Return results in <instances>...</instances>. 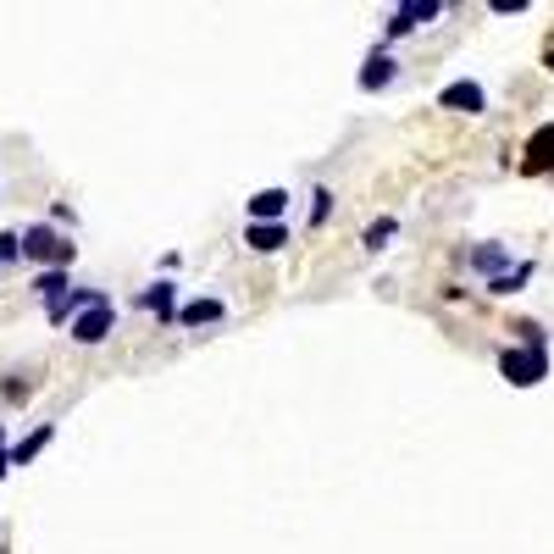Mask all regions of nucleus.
<instances>
[{"label": "nucleus", "mask_w": 554, "mask_h": 554, "mask_svg": "<svg viewBox=\"0 0 554 554\" xmlns=\"http://www.w3.org/2000/svg\"><path fill=\"white\" fill-rule=\"evenodd\" d=\"M23 261H34L39 272H73L78 250L56 222H28L23 228Z\"/></svg>", "instance_id": "f257e3e1"}, {"label": "nucleus", "mask_w": 554, "mask_h": 554, "mask_svg": "<svg viewBox=\"0 0 554 554\" xmlns=\"http://www.w3.org/2000/svg\"><path fill=\"white\" fill-rule=\"evenodd\" d=\"M499 377L510 388H538L549 377V338H521L499 350Z\"/></svg>", "instance_id": "f03ea898"}, {"label": "nucleus", "mask_w": 554, "mask_h": 554, "mask_svg": "<svg viewBox=\"0 0 554 554\" xmlns=\"http://www.w3.org/2000/svg\"><path fill=\"white\" fill-rule=\"evenodd\" d=\"M433 17H444V0H405V6H394V12H388V23H383V50L394 45V39L427 28Z\"/></svg>", "instance_id": "7ed1b4c3"}, {"label": "nucleus", "mask_w": 554, "mask_h": 554, "mask_svg": "<svg viewBox=\"0 0 554 554\" xmlns=\"http://www.w3.org/2000/svg\"><path fill=\"white\" fill-rule=\"evenodd\" d=\"M67 333H73V344H84V350L106 344V338L117 333V305L100 300V305H89V311H78L73 322H67Z\"/></svg>", "instance_id": "20e7f679"}, {"label": "nucleus", "mask_w": 554, "mask_h": 554, "mask_svg": "<svg viewBox=\"0 0 554 554\" xmlns=\"http://www.w3.org/2000/svg\"><path fill=\"white\" fill-rule=\"evenodd\" d=\"M438 106L460 111V117H482V111H488V89H482L477 78H455V84L438 89Z\"/></svg>", "instance_id": "39448f33"}, {"label": "nucleus", "mask_w": 554, "mask_h": 554, "mask_svg": "<svg viewBox=\"0 0 554 554\" xmlns=\"http://www.w3.org/2000/svg\"><path fill=\"white\" fill-rule=\"evenodd\" d=\"M521 172H527V178L554 172V122H538V128L527 133V145H521Z\"/></svg>", "instance_id": "423d86ee"}, {"label": "nucleus", "mask_w": 554, "mask_h": 554, "mask_svg": "<svg viewBox=\"0 0 554 554\" xmlns=\"http://www.w3.org/2000/svg\"><path fill=\"white\" fill-rule=\"evenodd\" d=\"M394 78H399V61H394V50H383V45H377L372 56L361 61V78H355V84H361V95H383V89H394Z\"/></svg>", "instance_id": "0eeeda50"}, {"label": "nucleus", "mask_w": 554, "mask_h": 554, "mask_svg": "<svg viewBox=\"0 0 554 554\" xmlns=\"http://www.w3.org/2000/svg\"><path fill=\"white\" fill-rule=\"evenodd\" d=\"M289 205H294L289 189H255L244 200V222H289Z\"/></svg>", "instance_id": "6e6552de"}, {"label": "nucleus", "mask_w": 554, "mask_h": 554, "mask_svg": "<svg viewBox=\"0 0 554 554\" xmlns=\"http://www.w3.org/2000/svg\"><path fill=\"white\" fill-rule=\"evenodd\" d=\"M139 311H150L156 322H178V283H172V277H156L150 289H139Z\"/></svg>", "instance_id": "1a4fd4ad"}, {"label": "nucleus", "mask_w": 554, "mask_h": 554, "mask_svg": "<svg viewBox=\"0 0 554 554\" xmlns=\"http://www.w3.org/2000/svg\"><path fill=\"white\" fill-rule=\"evenodd\" d=\"M217 322H228V300H217V294H200V300L178 305V327H217Z\"/></svg>", "instance_id": "9d476101"}, {"label": "nucleus", "mask_w": 554, "mask_h": 554, "mask_svg": "<svg viewBox=\"0 0 554 554\" xmlns=\"http://www.w3.org/2000/svg\"><path fill=\"white\" fill-rule=\"evenodd\" d=\"M244 244H250L255 255L289 250V222H244Z\"/></svg>", "instance_id": "9b49d317"}, {"label": "nucleus", "mask_w": 554, "mask_h": 554, "mask_svg": "<svg viewBox=\"0 0 554 554\" xmlns=\"http://www.w3.org/2000/svg\"><path fill=\"white\" fill-rule=\"evenodd\" d=\"M538 277V261H516L510 272H499V277H488V294H499V300H510V294H521Z\"/></svg>", "instance_id": "f8f14e48"}, {"label": "nucleus", "mask_w": 554, "mask_h": 554, "mask_svg": "<svg viewBox=\"0 0 554 554\" xmlns=\"http://www.w3.org/2000/svg\"><path fill=\"white\" fill-rule=\"evenodd\" d=\"M466 266H477L482 277H499V272H510V244H477V250L466 255Z\"/></svg>", "instance_id": "ddd939ff"}, {"label": "nucleus", "mask_w": 554, "mask_h": 554, "mask_svg": "<svg viewBox=\"0 0 554 554\" xmlns=\"http://www.w3.org/2000/svg\"><path fill=\"white\" fill-rule=\"evenodd\" d=\"M50 438H56V422H39V427H34V433H28V438H17V444L6 449V460H12V466H28V460H34L39 449L50 444Z\"/></svg>", "instance_id": "4468645a"}, {"label": "nucleus", "mask_w": 554, "mask_h": 554, "mask_svg": "<svg viewBox=\"0 0 554 554\" xmlns=\"http://www.w3.org/2000/svg\"><path fill=\"white\" fill-rule=\"evenodd\" d=\"M67 289H73V277H67V272H34V289H28V294L50 305V300H61Z\"/></svg>", "instance_id": "2eb2a0df"}, {"label": "nucleus", "mask_w": 554, "mask_h": 554, "mask_svg": "<svg viewBox=\"0 0 554 554\" xmlns=\"http://www.w3.org/2000/svg\"><path fill=\"white\" fill-rule=\"evenodd\" d=\"M394 233H399V222H394V217H377L372 228L361 233V244H366V250L377 255V250H388V239H394Z\"/></svg>", "instance_id": "dca6fc26"}, {"label": "nucleus", "mask_w": 554, "mask_h": 554, "mask_svg": "<svg viewBox=\"0 0 554 554\" xmlns=\"http://www.w3.org/2000/svg\"><path fill=\"white\" fill-rule=\"evenodd\" d=\"M327 211H333V189H311V217H305V222H311V228H322Z\"/></svg>", "instance_id": "f3484780"}, {"label": "nucleus", "mask_w": 554, "mask_h": 554, "mask_svg": "<svg viewBox=\"0 0 554 554\" xmlns=\"http://www.w3.org/2000/svg\"><path fill=\"white\" fill-rule=\"evenodd\" d=\"M23 255V233H0V266Z\"/></svg>", "instance_id": "a211bd4d"}, {"label": "nucleus", "mask_w": 554, "mask_h": 554, "mask_svg": "<svg viewBox=\"0 0 554 554\" xmlns=\"http://www.w3.org/2000/svg\"><path fill=\"white\" fill-rule=\"evenodd\" d=\"M488 12L494 17H521L527 12V0H488Z\"/></svg>", "instance_id": "6ab92c4d"}, {"label": "nucleus", "mask_w": 554, "mask_h": 554, "mask_svg": "<svg viewBox=\"0 0 554 554\" xmlns=\"http://www.w3.org/2000/svg\"><path fill=\"white\" fill-rule=\"evenodd\" d=\"M0 394H6V399H28V394H34V383H0Z\"/></svg>", "instance_id": "aec40b11"}, {"label": "nucleus", "mask_w": 554, "mask_h": 554, "mask_svg": "<svg viewBox=\"0 0 554 554\" xmlns=\"http://www.w3.org/2000/svg\"><path fill=\"white\" fill-rule=\"evenodd\" d=\"M543 61H549V73H554V39H549V50H543Z\"/></svg>", "instance_id": "412c9836"}, {"label": "nucleus", "mask_w": 554, "mask_h": 554, "mask_svg": "<svg viewBox=\"0 0 554 554\" xmlns=\"http://www.w3.org/2000/svg\"><path fill=\"white\" fill-rule=\"evenodd\" d=\"M0 455H6V427H0Z\"/></svg>", "instance_id": "4be33fe9"}]
</instances>
